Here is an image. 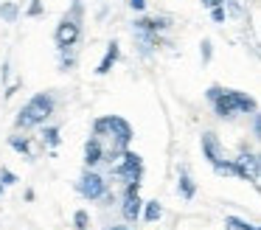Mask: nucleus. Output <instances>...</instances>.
<instances>
[{
  "instance_id": "obj_1",
  "label": "nucleus",
  "mask_w": 261,
  "mask_h": 230,
  "mask_svg": "<svg viewBox=\"0 0 261 230\" xmlns=\"http://www.w3.org/2000/svg\"><path fill=\"white\" fill-rule=\"evenodd\" d=\"M54 107H57V98L51 93H37L25 101V107L17 112L14 118V126L17 129H31V126H40L45 123L48 118L54 115Z\"/></svg>"
},
{
  "instance_id": "obj_2",
  "label": "nucleus",
  "mask_w": 261,
  "mask_h": 230,
  "mask_svg": "<svg viewBox=\"0 0 261 230\" xmlns=\"http://www.w3.org/2000/svg\"><path fill=\"white\" fill-rule=\"evenodd\" d=\"M211 104H214V112L219 118H233V115H239V112L253 115V112L258 110L255 98H250L247 93H242V90H225V87H222V93L216 95Z\"/></svg>"
},
{
  "instance_id": "obj_3",
  "label": "nucleus",
  "mask_w": 261,
  "mask_h": 230,
  "mask_svg": "<svg viewBox=\"0 0 261 230\" xmlns=\"http://www.w3.org/2000/svg\"><path fill=\"white\" fill-rule=\"evenodd\" d=\"M93 135L96 138H110L115 149H129L132 140V126L121 115H104L93 121Z\"/></svg>"
},
{
  "instance_id": "obj_4",
  "label": "nucleus",
  "mask_w": 261,
  "mask_h": 230,
  "mask_svg": "<svg viewBox=\"0 0 261 230\" xmlns=\"http://www.w3.org/2000/svg\"><path fill=\"white\" fill-rule=\"evenodd\" d=\"M79 37H82V0H73V9L62 17V22L54 31V39H57L59 50L65 54L68 48H73L79 42Z\"/></svg>"
},
{
  "instance_id": "obj_5",
  "label": "nucleus",
  "mask_w": 261,
  "mask_h": 230,
  "mask_svg": "<svg viewBox=\"0 0 261 230\" xmlns=\"http://www.w3.org/2000/svg\"><path fill=\"white\" fill-rule=\"evenodd\" d=\"M113 171H115V177H121L124 183H141V177H143L141 155L132 151V149H124V151H121V157H118V163L113 166Z\"/></svg>"
},
{
  "instance_id": "obj_6",
  "label": "nucleus",
  "mask_w": 261,
  "mask_h": 230,
  "mask_svg": "<svg viewBox=\"0 0 261 230\" xmlns=\"http://www.w3.org/2000/svg\"><path fill=\"white\" fill-rule=\"evenodd\" d=\"M79 194L85 196V199H90V202L101 199V196H107V180H104L98 171L87 168V171L82 174V180H79Z\"/></svg>"
},
{
  "instance_id": "obj_7",
  "label": "nucleus",
  "mask_w": 261,
  "mask_h": 230,
  "mask_svg": "<svg viewBox=\"0 0 261 230\" xmlns=\"http://www.w3.org/2000/svg\"><path fill=\"white\" fill-rule=\"evenodd\" d=\"M239 166V180H250V183H258V155L255 151H242L239 157H233Z\"/></svg>"
},
{
  "instance_id": "obj_8",
  "label": "nucleus",
  "mask_w": 261,
  "mask_h": 230,
  "mask_svg": "<svg viewBox=\"0 0 261 230\" xmlns=\"http://www.w3.org/2000/svg\"><path fill=\"white\" fill-rule=\"evenodd\" d=\"M141 211H143L141 194H124V202H121V216H124V222L135 224L141 219Z\"/></svg>"
},
{
  "instance_id": "obj_9",
  "label": "nucleus",
  "mask_w": 261,
  "mask_h": 230,
  "mask_svg": "<svg viewBox=\"0 0 261 230\" xmlns=\"http://www.w3.org/2000/svg\"><path fill=\"white\" fill-rule=\"evenodd\" d=\"M199 143H202V157L211 163V166H214L216 160H222V143H219V138H216L214 132H202Z\"/></svg>"
},
{
  "instance_id": "obj_10",
  "label": "nucleus",
  "mask_w": 261,
  "mask_h": 230,
  "mask_svg": "<svg viewBox=\"0 0 261 230\" xmlns=\"http://www.w3.org/2000/svg\"><path fill=\"white\" fill-rule=\"evenodd\" d=\"M132 28H135V31L160 34V31H166V28H171V20L169 17H138V20L132 22Z\"/></svg>"
},
{
  "instance_id": "obj_11",
  "label": "nucleus",
  "mask_w": 261,
  "mask_h": 230,
  "mask_svg": "<svg viewBox=\"0 0 261 230\" xmlns=\"http://www.w3.org/2000/svg\"><path fill=\"white\" fill-rule=\"evenodd\" d=\"M101 157H104L101 138H96V135H90V138L85 140V166H87V168H96L98 163H101Z\"/></svg>"
},
{
  "instance_id": "obj_12",
  "label": "nucleus",
  "mask_w": 261,
  "mask_h": 230,
  "mask_svg": "<svg viewBox=\"0 0 261 230\" xmlns=\"http://www.w3.org/2000/svg\"><path fill=\"white\" fill-rule=\"evenodd\" d=\"M118 56H121V48H118V42L113 39V42L107 45V54H104V59L98 62V67H96V73H98V76H107V73L113 70V65L118 62Z\"/></svg>"
},
{
  "instance_id": "obj_13",
  "label": "nucleus",
  "mask_w": 261,
  "mask_h": 230,
  "mask_svg": "<svg viewBox=\"0 0 261 230\" xmlns=\"http://www.w3.org/2000/svg\"><path fill=\"white\" fill-rule=\"evenodd\" d=\"M177 191H180L182 199H194V194H197V185H194L191 174H188V168H182L180 171V180H177Z\"/></svg>"
},
{
  "instance_id": "obj_14",
  "label": "nucleus",
  "mask_w": 261,
  "mask_h": 230,
  "mask_svg": "<svg viewBox=\"0 0 261 230\" xmlns=\"http://www.w3.org/2000/svg\"><path fill=\"white\" fill-rule=\"evenodd\" d=\"M214 174H219V177H239V166H236V160H225V157H222V160H216L214 163Z\"/></svg>"
},
{
  "instance_id": "obj_15",
  "label": "nucleus",
  "mask_w": 261,
  "mask_h": 230,
  "mask_svg": "<svg viewBox=\"0 0 261 230\" xmlns=\"http://www.w3.org/2000/svg\"><path fill=\"white\" fill-rule=\"evenodd\" d=\"M20 17V6L12 3V0H6V3H0V20L3 22H17Z\"/></svg>"
},
{
  "instance_id": "obj_16",
  "label": "nucleus",
  "mask_w": 261,
  "mask_h": 230,
  "mask_svg": "<svg viewBox=\"0 0 261 230\" xmlns=\"http://www.w3.org/2000/svg\"><path fill=\"white\" fill-rule=\"evenodd\" d=\"M9 146H12L17 155H23V157H31V143H29V138H20V135H12L9 138Z\"/></svg>"
},
{
  "instance_id": "obj_17",
  "label": "nucleus",
  "mask_w": 261,
  "mask_h": 230,
  "mask_svg": "<svg viewBox=\"0 0 261 230\" xmlns=\"http://www.w3.org/2000/svg\"><path fill=\"white\" fill-rule=\"evenodd\" d=\"M225 224H227V230H258L253 222H244V219H239V216H227Z\"/></svg>"
},
{
  "instance_id": "obj_18",
  "label": "nucleus",
  "mask_w": 261,
  "mask_h": 230,
  "mask_svg": "<svg viewBox=\"0 0 261 230\" xmlns=\"http://www.w3.org/2000/svg\"><path fill=\"white\" fill-rule=\"evenodd\" d=\"M160 216H163V208H160V202H158V199L146 202V213H143V219H146V222H158Z\"/></svg>"
},
{
  "instance_id": "obj_19",
  "label": "nucleus",
  "mask_w": 261,
  "mask_h": 230,
  "mask_svg": "<svg viewBox=\"0 0 261 230\" xmlns=\"http://www.w3.org/2000/svg\"><path fill=\"white\" fill-rule=\"evenodd\" d=\"M73 227L76 230H90V213L79 208V211L73 213Z\"/></svg>"
},
{
  "instance_id": "obj_20",
  "label": "nucleus",
  "mask_w": 261,
  "mask_h": 230,
  "mask_svg": "<svg viewBox=\"0 0 261 230\" xmlns=\"http://www.w3.org/2000/svg\"><path fill=\"white\" fill-rule=\"evenodd\" d=\"M42 140H45L51 149H57L59 146V126H45L42 129Z\"/></svg>"
},
{
  "instance_id": "obj_21",
  "label": "nucleus",
  "mask_w": 261,
  "mask_h": 230,
  "mask_svg": "<svg viewBox=\"0 0 261 230\" xmlns=\"http://www.w3.org/2000/svg\"><path fill=\"white\" fill-rule=\"evenodd\" d=\"M14 183H17V174H14L12 168H0V185L9 188V185H14Z\"/></svg>"
},
{
  "instance_id": "obj_22",
  "label": "nucleus",
  "mask_w": 261,
  "mask_h": 230,
  "mask_svg": "<svg viewBox=\"0 0 261 230\" xmlns=\"http://www.w3.org/2000/svg\"><path fill=\"white\" fill-rule=\"evenodd\" d=\"M199 54H202V62H211V56H214V48H211V39H202V45H199Z\"/></svg>"
},
{
  "instance_id": "obj_23",
  "label": "nucleus",
  "mask_w": 261,
  "mask_h": 230,
  "mask_svg": "<svg viewBox=\"0 0 261 230\" xmlns=\"http://www.w3.org/2000/svg\"><path fill=\"white\" fill-rule=\"evenodd\" d=\"M211 20H214V22H225V6H216V9H211Z\"/></svg>"
},
{
  "instance_id": "obj_24",
  "label": "nucleus",
  "mask_w": 261,
  "mask_h": 230,
  "mask_svg": "<svg viewBox=\"0 0 261 230\" xmlns=\"http://www.w3.org/2000/svg\"><path fill=\"white\" fill-rule=\"evenodd\" d=\"M42 14V0H31L29 6V17H40Z\"/></svg>"
},
{
  "instance_id": "obj_25",
  "label": "nucleus",
  "mask_w": 261,
  "mask_h": 230,
  "mask_svg": "<svg viewBox=\"0 0 261 230\" xmlns=\"http://www.w3.org/2000/svg\"><path fill=\"white\" fill-rule=\"evenodd\" d=\"M219 93H222V87H219V84H211V87H208V93H205V95H208V101H214Z\"/></svg>"
},
{
  "instance_id": "obj_26",
  "label": "nucleus",
  "mask_w": 261,
  "mask_h": 230,
  "mask_svg": "<svg viewBox=\"0 0 261 230\" xmlns=\"http://www.w3.org/2000/svg\"><path fill=\"white\" fill-rule=\"evenodd\" d=\"M261 132V121H258V112H253V138H258Z\"/></svg>"
},
{
  "instance_id": "obj_27",
  "label": "nucleus",
  "mask_w": 261,
  "mask_h": 230,
  "mask_svg": "<svg viewBox=\"0 0 261 230\" xmlns=\"http://www.w3.org/2000/svg\"><path fill=\"white\" fill-rule=\"evenodd\" d=\"M129 9H135V11H143V9H146V0H129Z\"/></svg>"
},
{
  "instance_id": "obj_28",
  "label": "nucleus",
  "mask_w": 261,
  "mask_h": 230,
  "mask_svg": "<svg viewBox=\"0 0 261 230\" xmlns=\"http://www.w3.org/2000/svg\"><path fill=\"white\" fill-rule=\"evenodd\" d=\"M225 0H202V6L205 9H216V6H222Z\"/></svg>"
},
{
  "instance_id": "obj_29",
  "label": "nucleus",
  "mask_w": 261,
  "mask_h": 230,
  "mask_svg": "<svg viewBox=\"0 0 261 230\" xmlns=\"http://www.w3.org/2000/svg\"><path fill=\"white\" fill-rule=\"evenodd\" d=\"M107 230H129V227H126V224H110Z\"/></svg>"
},
{
  "instance_id": "obj_30",
  "label": "nucleus",
  "mask_w": 261,
  "mask_h": 230,
  "mask_svg": "<svg viewBox=\"0 0 261 230\" xmlns=\"http://www.w3.org/2000/svg\"><path fill=\"white\" fill-rule=\"evenodd\" d=\"M3 191H6V188H3V185H0V196H3Z\"/></svg>"
}]
</instances>
